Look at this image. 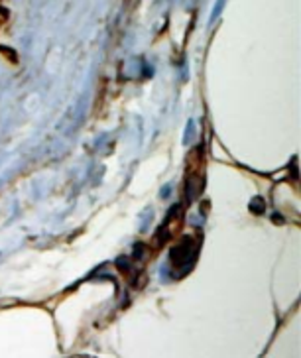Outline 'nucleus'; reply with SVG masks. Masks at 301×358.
<instances>
[{"instance_id":"nucleus-1","label":"nucleus","mask_w":301,"mask_h":358,"mask_svg":"<svg viewBox=\"0 0 301 358\" xmlns=\"http://www.w3.org/2000/svg\"><path fill=\"white\" fill-rule=\"evenodd\" d=\"M195 256H197V244L191 238H183L171 250V264L181 266V264H187L189 262V266H191V262L195 260Z\"/></svg>"}]
</instances>
